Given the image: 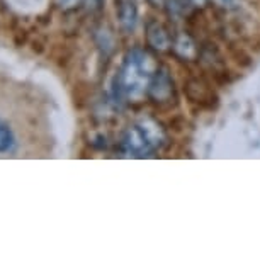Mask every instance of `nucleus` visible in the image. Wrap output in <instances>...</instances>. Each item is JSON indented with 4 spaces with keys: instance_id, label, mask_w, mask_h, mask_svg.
Segmentation results:
<instances>
[{
    "instance_id": "nucleus-13",
    "label": "nucleus",
    "mask_w": 260,
    "mask_h": 260,
    "mask_svg": "<svg viewBox=\"0 0 260 260\" xmlns=\"http://www.w3.org/2000/svg\"><path fill=\"white\" fill-rule=\"evenodd\" d=\"M216 2H218L219 6H223V7H233L237 0H216Z\"/></svg>"
},
{
    "instance_id": "nucleus-8",
    "label": "nucleus",
    "mask_w": 260,
    "mask_h": 260,
    "mask_svg": "<svg viewBox=\"0 0 260 260\" xmlns=\"http://www.w3.org/2000/svg\"><path fill=\"white\" fill-rule=\"evenodd\" d=\"M16 135L11 124L0 117V153H12L16 150Z\"/></svg>"
},
{
    "instance_id": "nucleus-2",
    "label": "nucleus",
    "mask_w": 260,
    "mask_h": 260,
    "mask_svg": "<svg viewBox=\"0 0 260 260\" xmlns=\"http://www.w3.org/2000/svg\"><path fill=\"white\" fill-rule=\"evenodd\" d=\"M169 145V135L161 122L143 117L127 126L119 141L121 153L127 158H150Z\"/></svg>"
},
{
    "instance_id": "nucleus-12",
    "label": "nucleus",
    "mask_w": 260,
    "mask_h": 260,
    "mask_svg": "<svg viewBox=\"0 0 260 260\" xmlns=\"http://www.w3.org/2000/svg\"><path fill=\"white\" fill-rule=\"evenodd\" d=\"M189 2L192 4V7L201 9V7H204L206 4H208V0H189Z\"/></svg>"
},
{
    "instance_id": "nucleus-9",
    "label": "nucleus",
    "mask_w": 260,
    "mask_h": 260,
    "mask_svg": "<svg viewBox=\"0 0 260 260\" xmlns=\"http://www.w3.org/2000/svg\"><path fill=\"white\" fill-rule=\"evenodd\" d=\"M95 43L97 46H99V50L102 53V56L107 58L111 56V53L114 51V36H112V32L109 31V29H97L95 31Z\"/></svg>"
},
{
    "instance_id": "nucleus-10",
    "label": "nucleus",
    "mask_w": 260,
    "mask_h": 260,
    "mask_svg": "<svg viewBox=\"0 0 260 260\" xmlns=\"http://www.w3.org/2000/svg\"><path fill=\"white\" fill-rule=\"evenodd\" d=\"M82 4H85V0H56V6L63 12L75 11L77 7H80Z\"/></svg>"
},
{
    "instance_id": "nucleus-1",
    "label": "nucleus",
    "mask_w": 260,
    "mask_h": 260,
    "mask_svg": "<svg viewBox=\"0 0 260 260\" xmlns=\"http://www.w3.org/2000/svg\"><path fill=\"white\" fill-rule=\"evenodd\" d=\"M156 68L158 65H156L155 58L143 48L135 46L126 51L121 67L117 68L111 83H114L119 89L126 104L127 102H140L146 95L150 80Z\"/></svg>"
},
{
    "instance_id": "nucleus-11",
    "label": "nucleus",
    "mask_w": 260,
    "mask_h": 260,
    "mask_svg": "<svg viewBox=\"0 0 260 260\" xmlns=\"http://www.w3.org/2000/svg\"><path fill=\"white\" fill-rule=\"evenodd\" d=\"M104 2L106 0H85V6L89 7L90 11H101Z\"/></svg>"
},
{
    "instance_id": "nucleus-3",
    "label": "nucleus",
    "mask_w": 260,
    "mask_h": 260,
    "mask_svg": "<svg viewBox=\"0 0 260 260\" xmlns=\"http://www.w3.org/2000/svg\"><path fill=\"white\" fill-rule=\"evenodd\" d=\"M146 97L155 104L158 109H170L172 106L177 104V92H175V82L172 77L169 67L158 65L153 77L150 80Z\"/></svg>"
},
{
    "instance_id": "nucleus-4",
    "label": "nucleus",
    "mask_w": 260,
    "mask_h": 260,
    "mask_svg": "<svg viewBox=\"0 0 260 260\" xmlns=\"http://www.w3.org/2000/svg\"><path fill=\"white\" fill-rule=\"evenodd\" d=\"M145 36H146V45L151 51L155 53H167L172 50V41L174 36L167 29L164 22H160L158 19H150L146 22L145 27Z\"/></svg>"
},
{
    "instance_id": "nucleus-7",
    "label": "nucleus",
    "mask_w": 260,
    "mask_h": 260,
    "mask_svg": "<svg viewBox=\"0 0 260 260\" xmlns=\"http://www.w3.org/2000/svg\"><path fill=\"white\" fill-rule=\"evenodd\" d=\"M185 92H187V97L190 99V102H196V104H201V106H211L213 101L216 99L211 87L204 80H199V78H190V80L185 83Z\"/></svg>"
},
{
    "instance_id": "nucleus-14",
    "label": "nucleus",
    "mask_w": 260,
    "mask_h": 260,
    "mask_svg": "<svg viewBox=\"0 0 260 260\" xmlns=\"http://www.w3.org/2000/svg\"><path fill=\"white\" fill-rule=\"evenodd\" d=\"M148 2H150L153 7H164V2H165V0H148Z\"/></svg>"
},
{
    "instance_id": "nucleus-5",
    "label": "nucleus",
    "mask_w": 260,
    "mask_h": 260,
    "mask_svg": "<svg viewBox=\"0 0 260 260\" xmlns=\"http://www.w3.org/2000/svg\"><path fill=\"white\" fill-rule=\"evenodd\" d=\"M172 51H174L175 56L184 61H196L201 55V50H199L198 43L194 41V38L184 31L174 34Z\"/></svg>"
},
{
    "instance_id": "nucleus-6",
    "label": "nucleus",
    "mask_w": 260,
    "mask_h": 260,
    "mask_svg": "<svg viewBox=\"0 0 260 260\" xmlns=\"http://www.w3.org/2000/svg\"><path fill=\"white\" fill-rule=\"evenodd\" d=\"M116 14L119 27L131 34L138 26V4L136 0H116Z\"/></svg>"
}]
</instances>
